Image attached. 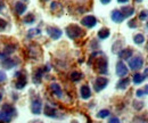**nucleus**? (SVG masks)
I'll return each instance as SVG.
<instances>
[{
    "label": "nucleus",
    "instance_id": "f257e3e1",
    "mask_svg": "<svg viewBox=\"0 0 148 123\" xmlns=\"http://www.w3.org/2000/svg\"><path fill=\"white\" fill-rule=\"evenodd\" d=\"M14 113H15L14 106L9 105V104H5V105L2 106V109L0 111V122H10Z\"/></svg>",
    "mask_w": 148,
    "mask_h": 123
},
{
    "label": "nucleus",
    "instance_id": "f03ea898",
    "mask_svg": "<svg viewBox=\"0 0 148 123\" xmlns=\"http://www.w3.org/2000/svg\"><path fill=\"white\" fill-rule=\"evenodd\" d=\"M95 67L100 74H107L108 72V62L105 56L98 57L95 59Z\"/></svg>",
    "mask_w": 148,
    "mask_h": 123
},
{
    "label": "nucleus",
    "instance_id": "7ed1b4c3",
    "mask_svg": "<svg viewBox=\"0 0 148 123\" xmlns=\"http://www.w3.org/2000/svg\"><path fill=\"white\" fill-rule=\"evenodd\" d=\"M66 34H67V36L70 39H73L74 40V39H77V38L82 36V35L84 34V32H83V30L80 26H77L75 24H71V25H69L66 27Z\"/></svg>",
    "mask_w": 148,
    "mask_h": 123
},
{
    "label": "nucleus",
    "instance_id": "20e7f679",
    "mask_svg": "<svg viewBox=\"0 0 148 123\" xmlns=\"http://www.w3.org/2000/svg\"><path fill=\"white\" fill-rule=\"evenodd\" d=\"M143 65H144V59H143V57L139 56V55H138V56H134L133 58H131L129 60L130 69L133 71H137V70H139V69H141Z\"/></svg>",
    "mask_w": 148,
    "mask_h": 123
},
{
    "label": "nucleus",
    "instance_id": "39448f33",
    "mask_svg": "<svg viewBox=\"0 0 148 123\" xmlns=\"http://www.w3.org/2000/svg\"><path fill=\"white\" fill-rule=\"evenodd\" d=\"M15 76H16L15 88L23 89L25 86H26V83H27V79H26V76L23 74V72H17V73L15 74Z\"/></svg>",
    "mask_w": 148,
    "mask_h": 123
},
{
    "label": "nucleus",
    "instance_id": "423d86ee",
    "mask_svg": "<svg viewBox=\"0 0 148 123\" xmlns=\"http://www.w3.org/2000/svg\"><path fill=\"white\" fill-rule=\"evenodd\" d=\"M108 85V79L107 78H103V76H99L95 80V83H93V87H95V90L97 92L101 91L103 89L106 88V86Z\"/></svg>",
    "mask_w": 148,
    "mask_h": 123
},
{
    "label": "nucleus",
    "instance_id": "0eeeda50",
    "mask_svg": "<svg viewBox=\"0 0 148 123\" xmlns=\"http://www.w3.org/2000/svg\"><path fill=\"white\" fill-rule=\"evenodd\" d=\"M31 111L36 115H39L41 113V111H42V102H41L40 98L37 97V98H34L32 100V103H31Z\"/></svg>",
    "mask_w": 148,
    "mask_h": 123
},
{
    "label": "nucleus",
    "instance_id": "6e6552de",
    "mask_svg": "<svg viewBox=\"0 0 148 123\" xmlns=\"http://www.w3.org/2000/svg\"><path fill=\"white\" fill-rule=\"evenodd\" d=\"M128 73H129V70H128L127 65H125L122 60H119L117 64H116V74H117L119 76L123 78V76H127Z\"/></svg>",
    "mask_w": 148,
    "mask_h": 123
},
{
    "label": "nucleus",
    "instance_id": "1a4fd4ad",
    "mask_svg": "<svg viewBox=\"0 0 148 123\" xmlns=\"http://www.w3.org/2000/svg\"><path fill=\"white\" fill-rule=\"evenodd\" d=\"M47 33H48V35H49L51 39H54V40L59 39V38L62 36V34H63L62 30L58 29V27H56V26H48V27H47Z\"/></svg>",
    "mask_w": 148,
    "mask_h": 123
},
{
    "label": "nucleus",
    "instance_id": "9d476101",
    "mask_svg": "<svg viewBox=\"0 0 148 123\" xmlns=\"http://www.w3.org/2000/svg\"><path fill=\"white\" fill-rule=\"evenodd\" d=\"M81 24L84 25V26H87V27H89V29H91L93 26H96L97 18L95 17V16H92V15H88V16H86V17H83L81 19Z\"/></svg>",
    "mask_w": 148,
    "mask_h": 123
},
{
    "label": "nucleus",
    "instance_id": "9b49d317",
    "mask_svg": "<svg viewBox=\"0 0 148 123\" xmlns=\"http://www.w3.org/2000/svg\"><path fill=\"white\" fill-rule=\"evenodd\" d=\"M18 64V60H14L12 58H3V60L1 62V66L3 69H7V70H10L13 69L14 66H16Z\"/></svg>",
    "mask_w": 148,
    "mask_h": 123
},
{
    "label": "nucleus",
    "instance_id": "f8f14e48",
    "mask_svg": "<svg viewBox=\"0 0 148 123\" xmlns=\"http://www.w3.org/2000/svg\"><path fill=\"white\" fill-rule=\"evenodd\" d=\"M111 18L115 22V23H122L125 18L123 17V15H122V13H121V10L120 9H115V10H113L111 14Z\"/></svg>",
    "mask_w": 148,
    "mask_h": 123
},
{
    "label": "nucleus",
    "instance_id": "ddd939ff",
    "mask_svg": "<svg viewBox=\"0 0 148 123\" xmlns=\"http://www.w3.org/2000/svg\"><path fill=\"white\" fill-rule=\"evenodd\" d=\"M132 55H133V52H132V49H130V48L121 49V50L119 52V57H120V59H123V60L130 59V58L132 57Z\"/></svg>",
    "mask_w": 148,
    "mask_h": 123
},
{
    "label": "nucleus",
    "instance_id": "4468645a",
    "mask_svg": "<svg viewBox=\"0 0 148 123\" xmlns=\"http://www.w3.org/2000/svg\"><path fill=\"white\" fill-rule=\"evenodd\" d=\"M80 95H81V97L83 99H89L91 97V90H90L88 85H84V86L81 87V89H80Z\"/></svg>",
    "mask_w": 148,
    "mask_h": 123
},
{
    "label": "nucleus",
    "instance_id": "2eb2a0df",
    "mask_svg": "<svg viewBox=\"0 0 148 123\" xmlns=\"http://www.w3.org/2000/svg\"><path fill=\"white\" fill-rule=\"evenodd\" d=\"M120 10H121V13H122V15H123L124 18L130 17V16H132V15L134 14V8L131 7V6H124V7H122Z\"/></svg>",
    "mask_w": 148,
    "mask_h": 123
},
{
    "label": "nucleus",
    "instance_id": "dca6fc26",
    "mask_svg": "<svg viewBox=\"0 0 148 123\" xmlns=\"http://www.w3.org/2000/svg\"><path fill=\"white\" fill-rule=\"evenodd\" d=\"M45 71H49V69H38L34 72V75H33V82L34 83H40L41 82V79H42V74Z\"/></svg>",
    "mask_w": 148,
    "mask_h": 123
},
{
    "label": "nucleus",
    "instance_id": "f3484780",
    "mask_svg": "<svg viewBox=\"0 0 148 123\" xmlns=\"http://www.w3.org/2000/svg\"><path fill=\"white\" fill-rule=\"evenodd\" d=\"M26 8H27L26 5L23 3V2H16L15 6H14V10H15V13H16L17 15H23V14L25 13Z\"/></svg>",
    "mask_w": 148,
    "mask_h": 123
},
{
    "label": "nucleus",
    "instance_id": "a211bd4d",
    "mask_svg": "<svg viewBox=\"0 0 148 123\" xmlns=\"http://www.w3.org/2000/svg\"><path fill=\"white\" fill-rule=\"evenodd\" d=\"M45 115L49 118H57V111L53 106L46 105L45 106Z\"/></svg>",
    "mask_w": 148,
    "mask_h": 123
},
{
    "label": "nucleus",
    "instance_id": "6ab92c4d",
    "mask_svg": "<svg viewBox=\"0 0 148 123\" xmlns=\"http://www.w3.org/2000/svg\"><path fill=\"white\" fill-rule=\"evenodd\" d=\"M130 85V79L129 78H122L119 82H117V85H116V88L117 89H127L129 87Z\"/></svg>",
    "mask_w": 148,
    "mask_h": 123
},
{
    "label": "nucleus",
    "instance_id": "aec40b11",
    "mask_svg": "<svg viewBox=\"0 0 148 123\" xmlns=\"http://www.w3.org/2000/svg\"><path fill=\"white\" fill-rule=\"evenodd\" d=\"M50 89H51V91L55 93L57 97H62L63 96V91H62V88H60V86L58 85V83H51L50 85Z\"/></svg>",
    "mask_w": 148,
    "mask_h": 123
},
{
    "label": "nucleus",
    "instance_id": "412c9836",
    "mask_svg": "<svg viewBox=\"0 0 148 123\" xmlns=\"http://www.w3.org/2000/svg\"><path fill=\"white\" fill-rule=\"evenodd\" d=\"M110 34H111V32H110V30H108L107 27H103L101 30L98 31V38H99L100 40L107 39V38L110 36Z\"/></svg>",
    "mask_w": 148,
    "mask_h": 123
},
{
    "label": "nucleus",
    "instance_id": "4be33fe9",
    "mask_svg": "<svg viewBox=\"0 0 148 123\" xmlns=\"http://www.w3.org/2000/svg\"><path fill=\"white\" fill-rule=\"evenodd\" d=\"M132 80H133V83H134V85H140V83H143V82H144L145 76H144V74L136 73V74L132 76Z\"/></svg>",
    "mask_w": 148,
    "mask_h": 123
},
{
    "label": "nucleus",
    "instance_id": "5701e85b",
    "mask_svg": "<svg viewBox=\"0 0 148 123\" xmlns=\"http://www.w3.org/2000/svg\"><path fill=\"white\" fill-rule=\"evenodd\" d=\"M15 49H16V46H15V45H13V43L7 45V46H5V48H3V55H5V56L10 55V54H13L15 52Z\"/></svg>",
    "mask_w": 148,
    "mask_h": 123
},
{
    "label": "nucleus",
    "instance_id": "b1692460",
    "mask_svg": "<svg viewBox=\"0 0 148 123\" xmlns=\"http://www.w3.org/2000/svg\"><path fill=\"white\" fill-rule=\"evenodd\" d=\"M34 21H36V16L32 13L31 14H27L26 16L23 17V22L25 24H32V23H34Z\"/></svg>",
    "mask_w": 148,
    "mask_h": 123
},
{
    "label": "nucleus",
    "instance_id": "393cba45",
    "mask_svg": "<svg viewBox=\"0 0 148 123\" xmlns=\"http://www.w3.org/2000/svg\"><path fill=\"white\" fill-rule=\"evenodd\" d=\"M82 73H80V72H72L71 73V75H70V78H71V80L74 81V82H77V81H80L81 79H82Z\"/></svg>",
    "mask_w": 148,
    "mask_h": 123
},
{
    "label": "nucleus",
    "instance_id": "a878e982",
    "mask_svg": "<svg viewBox=\"0 0 148 123\" xmlns=\"http://www.w3.org/2000/svg\"><path fill=\"white\" fill-rule=\"evenodd\" d=\"M146 95H148V85L145 86L144 89H138V90L136 91V96L139 97V98H141V97H144V96H146Z\"/></svg>",
    "mask_w": 148,
    "mask_h": 123
},
{
    "label": "nucleus",
    "instance_id": "bb28decb",
    "mask_svg": "<svg viewBox=\"0 0 148 123\" xmlns=\"http://www.w3.org/2000/svg\"><path fill=\"white\" fill-rule=\"evenodd\" d=\"M133 41H134V43H137V45H141V43H144V41H145V36L143 34H140V33H138V34H136L133 36Z\"/></svg>",
    "mask_w": 148,
    "mask_h": 123
},
{
    "label": "nucleus",
    "instance_id": "cd10ccee",
    "mask_svg": "<svg viewBox=\"0 0 148 123\" xmlns=\"http://www.w3.org/2000/svg\"><path fill=\"white\" fill-rule=\"evenodd\" d=\"M110 114H111V112H110L108 109H101V111L98 112L97 116H98L99 119H105V118H108Z\"/></svg>",
    "mask_w": 148,
    "mask_h": 123
},
{
    "label": "nucleus",
    "instance_id": "c85d7f7f",
    "mask_svg": "<svg viewBox=\"0 0 148 123\" xmlns=\"http://www.w3.org/2000/svg\"><path fill=\"white\" fill-rule=\"evenodd\" d=\"M6 27H7V22H6L3 18L0 17V32H2Z\"/></svg>",
    "mask_w": 148,
    "mask_h": 123
},
{
    "label": "nucleus",
    "instance_id": "c756f323",
    "mask_svg": "<svg viewBox=\"0 0 148 123\" xmlns=\"http://www.w3.org/2000/svg\"><path fill=\"white\" fill-rule=\"evenodd\" d=\"M29 32H30V33L27 34L29 35V38H33L34 35H37L40 33V30H39V29H34V30H30Z\"/></svg>",
    "mask_w": 148,
    "mask_h": 123
},
{
    "label": "nucleus",
    "instance_id": "7c9ffc66",
    "mask_svg": "<svg viewBox=\"0 0 148 123\" xmlns=\"http://www.w3.org/2000/svg\"><path fill=\"white\" fill-rule=\"evenodd\" d=\"M148 17V10L147 9H145V10H143L140 14H139V18L141 19V21H144V19H146Z\"/></svg>",
    "mask_w": 148,
    "mask_h": 123
},
{
    "label": "nucleus",
    "instance_id": "2f4dec72",
    "mask_svg": "<svg viewBox=\"0 0 148 123\" xmlns=\"http://www.w3.org/2000/svg\"><path fill=\"white\" fill-rule=\"evenodd\" d=\"M6 79H7V75L5 74V72H3V71L0 70V83H1V82H3V81H6Z\"/></svg>",
    "mask_w": 148,
    "mask_h": 123
},
{
    "label": "nucleus",
    "instance_id": "473e14b6",
    "mask_svg": "<svg viewBox=\"0 0 148 123\" xmlns=\"http://www.w3.org/2000/svg\"><path fill=\"white\" fill-rule=\"evenodd\" d=\"M108 123H121V121H120V119H119V118L113 116V118H111V119H110Z\"/></svg>",
    "mask_w": 148,
    "mask_h": 123
},
{
    "label": "nucleus",
    "instance_id": "72a5a7b5",
    "mask_svg": "<svg viewBox=\"0 0 148 123\" xmlns=\"http://www.w3.org/2000/svg\"><path fill=\"white\" fill-rule=\"evenodd\" d=\"M128 25H129V27H132V29L137 27V24H136V19H132V21H130L129 23H128Z\"/></svg>",
    "mask_w": 148,
    "mask_h": 123
},
{
    "label": "nucleus",
    "instance_id": "f704fd0d",
    "mask_svg": "<svg viewBox=\"0 0 148 123\" xmlns=\"http://www.w3.org/2000/svg\"><path fill=\"white\" fill-rule=\"evenodd\" d=\"M143 105H144V103H137V102H134V108H137V109H141Z\"/></svg>",
    "mask_w": 148,
    "mask_h": 123
},
{
    "label": "nucleus",
    "instance_id": "c9c22d12",
    "mask_svg": "<svg viewBox=\"0 0 148 123\" xmlns=\"http://www.w3.org/2000/svg\"><path fill=\"white\" fill-rule=\"evenodd\" d=\"M100 2H101L103 5H107V3L111 2V0H100Z\"/></svg>",
    "mask_w": 148,
    "mask_h": 123
},
{
    "label": "nucleus",
    "instance_id": "e433bc0d",
    "mask_svg": "<svg viewBox=\"0 0 148 123\" xmlns=\"http://www.w3.org/2000/svg\"><path fill=\"white\" fill-rule=\"evenodd\" d=\"M144 76H145V79H148V67H147V69H145V72H144Z\"/></svg>",
    "mask_w": 148,
    "mask_h": 123
},
{
    "label": "nucleus",
    "instance_id": "4c0bfd02",
    "mask_svg": "<svg viewBox=\"0 0 148 123\" xmlns=\"http://www.w3.org/2000/svg\"><path fill=\"white\" fill-rule=\"evenodd\" d=\"M3 8H5V3H3L2 1H0V12H1Z\"/></svg>",
    "mask_w": 148,
    "mask_h": 123
},
{
    "label": "nucleus",
    "instance_id": "58836bf2",
    "mask_svg": "<svg viewBox=\"0 0 148 123\" xmlns=\"http://www.w3.org/2000/svg\"><path fill=\"white\" fill-rule=\"evenodd\" d=\"M129 0H117V2H120V3H127Z\"/></svg>",
    "mask_w": 148,
    "mask_h": 123
},
{
    "label": "nucleus",
    "instance_id": "ea45409f",
    "mask_svg": "<svg viewBox=\"0 0 148 123\" xmlns=\"http://www.w3.org/2000/svg\"><path fill=\"white\" fill-rule=\"evenodd\" d=\"M1 100H2V95L0 93V102H1Z\"/></svg>",
    "mask_w": 148,
    "mask_h": 123
},
{
    "label": "nucleus",
    "instance_id": "a19ab883",
    "mask_svg": "<svg viewBox=\"0 0 148 123\" xmlns=\"http://www.w3.org/2000/svg\"><path fill=\"white\" fill-rule=\"evenodd\" d=\"M136 1H137V2H141L143 0H136Z\"/></svg>",
    "mask_w": 148,
    "mask_h": 123
},
{
    "label": "nucleus",
    "instance_id": "79ce46f5",
    "mask_svg": "<svg viewBox=\"0 0 148 123\" xmlns=\"http://www.w3.org/2000/svg\"><path fill=\"white\" fill-rule=\"evenodd\" d=\"M72 123H77V122H75V121H73V122H72Z\"/></svg>",
    "mask_w": 148,
    "mask_h": 123
},
{
    "label": "nucleus",
    "instance_id": "37998d69",
    "mask_svg": "<svg viewBox=\"0 0 148 123\" xmlns=\"http://www.w3.org/2000/svg\"><path fill=\"white\" fill-rule=\"evenodd\" d=\"M147 27H148V21H147Z\"/></svg>",
    "mask_w": 148,
    "mask_h": 123
},
{
    "label": "nucleus",
    "instance_id": "c03bdc74",
    "mask_svg": "<svg viewBox=\"0 0 148 123\" xmlns=\"http://www.w3.org/2000/svg\"><path fill=\"white\" fill-rule=\"evenodd\" d=\"M147 49H148V42H147Z\"/></svg>",
    "mask_w": 148,
    "mask_h": 123
},
{
    "label": "nucleus",
    "instance_id": "a18cd8bd",
    "mask_svg": "<svg viewBox=\"0 0 148 123\" xmlns=\"http://www.w3.org/2000/svg\"><path fill=\"white\" fill-rule=\"evenodd\" d=\"M22 1H26V0H22Z\"/></svg>",
    "mask_w": 148,
    "mask_h": 123
}]
</instances>
